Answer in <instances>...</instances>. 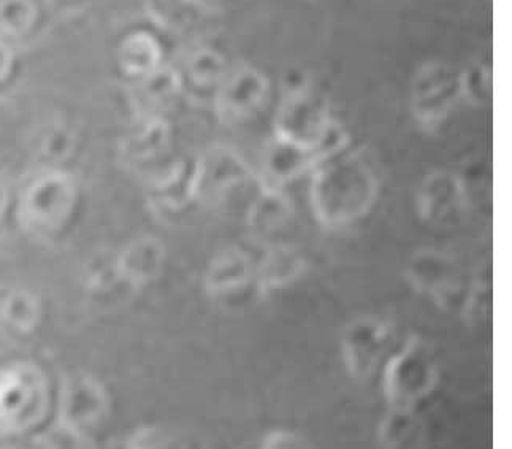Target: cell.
I'll use <instances>...</instances> for the list:
<instances>
[{
	"instance_id": "44dd1931",
	"label": "cell",
	"mask_w": 512,
	"mask_h": 449,
	"mask_svg": "<svg viewBox=\"0 0 512 449\" xmlns=\"http://www.w3.org/2000/svg\"><path fill=\"white\" fill-rule=\"evenodd\" d=\"M37 21L34 0H0V42L21 39Z\"/></svg>"
},
{
	"instance_id": "52a82bcc",
	"label": "cell",
	"mask_w": 512,
	"mask_h": 449,
	"mask_svg": "<svg viewBox=\"0 0 512 449\" xmlns=\"http://www.w3.org/2000/svg\"><path fill=\"white\" fill-rule=\"evenodd\" d=\"M406 280L424 296L446 311L462 310L470 284L452 256L436 248L414 251L406 262Z\"/></svg>"
},
{
	"instance_id": "4316f807",
	"label": "cell",
	"mask_w": 512,
	"mask_h": 449,
	"mask_svg": "<svg viewBox=\"0 0 512 449\" xmlns=\"http://www.w3.org/2000/svg\"><path fill=\"white\" fill-rule=\"evenodd\" d=\"M8 43L0 42V81L7 78L13 69V53Z\"/></svg>"
},
{
	"instance_id": "8992f818",
	"label": "cell",
	"mask_w": 512,
	"mask_h": 449,
	"mask_svg": "<svg viewBox=\"0 0 512 449\" xmlns=\"http://www.w3.org/2000/svg\"><path fill=\"white\" fill-rule=\"evenodd\" d=\"M459 100V72L448 62L428 61L414 73L409 105L414 121L424 131L435 132L446 124Z\"/></svg>"
},
{
	"instance_id": "ba28073f",
	"label": "cell",
	"mask_w": 512,
	"mask_h": 449,
	"mask_svg": "<svg viewBox=\"0 0 512 449\" xmlns=\"http://www.w3.org/2000/svg\"><path fill=\"white\" fill-rule=\"evenodd\" d=\"M394 340L392 327L376 316H359L344 327L341 357L352 378L368 381L381 372Z\"/></svg>"
},
{
	"instance_id": "30bf717a",
	"label": "cell",
	"mask_w": 512,
	"mask_h": 449,
	"mask_svg": "<svg viewBox=\"0 0 512 449\" xmlns=\"http://www.w3.org/2000/svg\"><path fill=\"white\" fill-rule=\"evenodd\" d=\"M203 284L213 299L222 304L246 305L249 297L260 296L256 281V261L238 246L219 251L208 264Z\"/></svg>"
},
{
	"instance_id": "83f0119b",
	"label": "cell",
	"mask_w": 512,
	"mask_h": 449,
	"mask_svg": "<svg viewBox=\"0 0 512 449\" xmlns=\"http://www.w3.org/2000/svg\"><path fill=\"white\" fill-rule=\"evenodd\" d=\"M195 2H197L205 12H210V10H216V8L226 4L227 0H195Z\"/></svg>"
},
{
	"instance_id": "ffe728a7",
	"label": "cell",
	"mask_w": 512,
	"mask_h": 449,
	"mask_svg": "<svg viewBox=\"0 0 512 449\" xmlns=\"http://www.w3.org/2000/svg\"><path fill=\"white\" fill-rule=\"evenodd\" d=\"M151 20L165 31L188 29L205 13L195 0H146Z\"/></svg>"
},
{
	"instance_id": "d6986e66",
	"label": "cell",
	"mask_w": 512,
	"mask_h": 449,
	"mask_svg": "<svg viewBox=\"0 0 512 449\" xmlns=\"http://www.w3.org/2000/svg\"><path fill=\"white\" fill-rule=\"evenodd\" d=\"M183 91L180 72L169 66H161L142 80H137L138 99L150 108V112L169 107Z\"/></svg>"
},
{
	"instance_id": "9c48e42d",
	"label": "cell",
	"mask_w": 512,
	"mask_h": 449,
	"mask_svg": "<svg viewBox=\"0 0 512 449\" xmlns=\"http://www.w3.org/2000/svg\"><path fill=\"white\" fill-rule=\"evenodd\" d=\"M272 85L262 70L241 66L227 73L214 93V112L224 126H237L256 118L270 97Z\"/></svg>"
},
{
	"instance_id": "d4e9b609",
	"label": "cell",
	"mask_w": 512,
	"mask_h": 449,
	"mask_svg": "<svg viewBox=\"0 0 512 449\" xmlns=\"http://www.w3.org/2000/svg\"><path fill=\"white\" fill-rule=\"evenodd\" d=\"M70 137L72 135H70L69 131H65V129L51 131L50 135L46 137L45 142H43V151H45L46 156H50L53 159H64L72 151Z\"/></svg>"
},
{
	"instance_id": "5bb4252c",
	"label": "cell",
	"mask_w": 512,
	"mask_h": 449,
	"mask_svg": "<svg viewBox=\"0 0 512 449\" xmlns=\"http://www.w3.org/2000/svg\"><path fill=\"white\" fill-rule=\"evenodd\" d=\"M305 256L294 246L286 243H270L256 261V281L260 296L287 288L305 275Z\"/></svg>"
},
{
	"instance_id": "7402d4cb",
	"label": "cell",
	"mask_w": 512,
	"mask_h": 449,
	"mask_svg": "<svg viewBox=\"0 0 512 449\" xmlns=\"http://www.w3.org/2000/svg\"><path fill=\"white\" fill-rule=\"evenodd\" d=\"M460 99L467 100L474 108H486L492 104L493 77L489 64L471 62L459 72Z\"/></svg>"
},
{
	"instance_id": "7a4b0ae2",
	"label": "cell",
	"mask_w": 512,
	"mask_h": 449,
	"mask_svg": "<svg viewBox=\"0 0 512 449\" xmlns=\"http://www.w3.org/2000/svg\"><path fill=\"white\" fill-rule=\"evenodd\" d=\"M275 140L330 161L348 150L351 137L330 113V105L318 89L281 94L275 121Z\"/></svg>"
},
{
	"instance_id": "484cf974",
	"label": "cell",
	"mask_w": 512,
	"mask_h": 449,
	"mask_svg": "<svg viewBox=\"0 0 512 449\" xmlns=\"http://www.w3.org/2000/svg\"><path fill=\"white\" fill-rule=\"evenodd\" d=\"M260 449H308L305 440L295 435L294 432L278 430L268 435Z\"/></svg>"
},
{
	"instance_id": "3957f363",
	"label": "cell",
	"mask_w": 512,
	"mask_h": 449,
	"mask_svg": "<svg viewBox=\"0 0 512 449\" xmlns=\"http://www.w3.org/2000/svg\"><path fill=\"white\" fill-rule=\"evenodd\" d=\"M381 381L389 410L416 416L440 384V367L427 343L413 335L387 357Z\"/></svg>"
},
{
	"instance_id": "6da1fadb",
	"label": "cell",
	"mask_w": 512,
	"mask_h": 449,
	"mask_svg": "<svg viewBox=\"0 0 512 449\" xmlns=\"http://www.w3.org/2000/svg\"><path fill=\"white\" fill-rule=\"evenodd\" d=\"M379 191L378 169L367 148H348L311 173V212L325 229L348 227L373 210Z\"/></svg>"
},
{
	"instance_id": "ac0fdd59",
	"label": "cell",
	"mask_w": 512,
	"mask_h": 449,
	"mask_svg": "<svg viewBox=\"0 0 512 449\" xmlns=\"http://www.w3.org/2000/svg\"><path fill=\"white\" fill-rule=\"evenodd\" d=\"M151 197L165 210H180L194 202V161L175 164L154 185Z\"/></svg>"
},
{
	"instance_id": "2e32d148",
	"label": "cell",
	"mask_w": 512,
	"mask_h": 449,
	"mask_svg": "<svg viewBox=\"0 0 512 449\" xmlns=\"http://www.w3.org/2000/svg\"><path fill=\"white\" fill-rule=\"evenodd\" d=\"M161 43L153 34L146 31L127 35L119 48V64L126 75L135 81L142 80L154 70L164 66Z\"/></svg>"
},
{
	"instance_id": "e0dca14e",
	"label": "cell",
	"mask_w": 512,
	"mask_h": 449,
	"mask_svg": "<svg viewBox=\"0 0 512 449\" xmlns=\"http://www.w3.org/2000/svg\"><path fill=\"white\" fill-rule=\"evenodd\" d=\"M170 143L169 123L159 115H146L126 139V154L137 161L156 158Z\"/></svg>"
},
{
	"instance_id": "7c38bea8",
	"label": "cell",
	"mask_w": 512,
	"mask_h": 449,
	"mask_svg": "<svg viewBox=\"0 0 512 449\" xmlns=\"http://www.w3.org/2000/svg\"><path fill=\"white\" fill-rule=\"evenodd\" d=\"M167 250L156 235H140L127 243L116 256V275L130 284H146L156 280L164 269Z\"/></svg>"
},
{
	"instance_id": "277c9868",
	"label": "cell",
	"mask_w": 512,
	"mask_h": 449,
	"mask_svg": "<svg viewBox=\"0 0 512 449\" xmlns=\"http://www.w3.org/2000/svg\"><path fill=\"white\" fill-rule=\"evenodd\" d=\"M259 175L234 148L213 145L194 159V200L218 208L243 197H253Z\"/></svg>"
},
{
	"instance_id": "8fae6325",
	"label": "cell",
	"mask_w": 512,
	"mask_h": 449,
	"mask_svg": "<svg viewBox=\"0 0 512 449\" xmlns=\"http://www.w3.org/2000/svg\"><path fill=\"white\" fill-rule=\"evenodd\" d=\"M467 183L459 173L433 170L422 180L416 192V213L422 223L448 226L468 207Z\"/></svg>"
},
{
	"instance_id": "5b68a950",
	"label": "cell",
	"mask_w": 512,
	"mask_h": 449,
	"mask_svg": "<svg viewBox=\"0 0 512 449\" xmlns=\"http://www.w3.org/2000/svg\"><path fill=\"white\" fill-rule=\"evenodd\" d=\"M77 197V183L69 173L56 169L39 173L21 192V223L32 231H56L72 215Z\"/></svg>"
},
{
	"instance_id": "4fadbf2b",
	"label": "cell",
	"mask_w": 512,
	"mask_h": 449,
	"mask_svg": "<svg viewBox=\"0 0 512 449\" xmlns=\"http://www.w3.org/2000/svg\"><path fill=\"white\" fill-rule=\"evenodd\" d=\"M294 213V204L284 191L259 188L246 207V226L256 240L265 242L287 229Z\"/></svg>"
},
{
	"instance_id": "9a60e30c",
	"label": "cell",
	"mask_w": 512,
	"mask_h": 449,
	"mask_svg": "<svg viewBox=\"0 0 512 449\" xmlns=\"http://www.w3.org/2000/svg\"><path fill=\"white\" fill-rule=\"evenodd\" d=\"M178 72L183 81V88L188 85L197 91L211 93L214 96L229 69L221 51L211 47H199L189 51L184 59L183 69Z\"/></svg>"
},
{
	"instance_id": "603a6c76",
	"label": "cell",
	"mask_w": 512,
	"mask_h": 449,
	"mask_svg": "<svg viewBox=\"0 0 512 449\" xmlns=\"http://www.w3.org/2000/svg\"><path fill=\"white\" fill-rule=\"evenodd\" d=\"M413 418L414 415L403 413V411H387L386 418L379 424V442L389 449L400 448L411 435Z\"/></svg>"
},
{
	"instance_id": "cb8c5ba5",
	"label": "cell",
	"mask_w": 512,
	"mask_h": 449,
	"mask_svg": "<svg viewBox=\"0 0 512 449\" xmlns=\"http://www.w3.org/2000/svg\"><path fill=\"white\" fill-rule=\"evenodd\" d=\"M5 318L18 327L31 326L35 318V300L27 292H13L5 299Z\"/></svg>"
}]
</instances>
